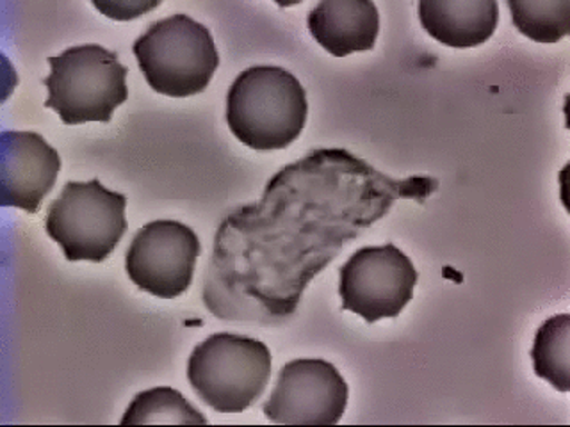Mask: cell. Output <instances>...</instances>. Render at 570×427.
<instances>
[{
	"mask_svg": "<svg viewBox=\"0 0 570 427\" xmlns=\"http://www.w3.org/2000/svg\"><path fill=\"white\" fill-rule=\"evenodd\" d=\"M307 115V93L285 68H248L228 89V129L254 150L289 147L305 129Z\"/></svg>",
	"mask_w": 570,
	"mask_h": 427,
	"instance_id": "cell-2",
	"label": "cell"
},
{
	"mask_svg": "<svg viewBox=\"0 0 570 427\" xmlns=\"http://www.w3.org/2000/svg\"><path fill=\"white\" fill-rule=\"evenodd\" d=\"M132 52L148 86L166 97L202 93L219 67L209 29L187 14L151 23L134 41Z\"/></svg>",
	"mask_w": 570,
	"mask_h": 427,
	"instance_id": "cell-3",
	"label": "cell"
},
{
	"mask_svg": "<svg viewBox=\"0 0 570 427\" xmlns=\"http://www.w3.org/2000/svg\"><path fill=\"white\" fill-rule=\"evenodd\" d=\"M436 187L433 178L385 177L346 150L311 151L267 182L263 200L222 222L205 305L219 319L293 316L308 281L347 240L387 216L394 201H423Z\"/></svg>",
	"mask_w": 570,
	"mask_h": 427,
	"instance_id": "cell-1",
	"label": "cell"
},
{
	"mask_svg": "<svg viewBox=\"0 0 570 427\" xmlns=\"http://www.w3.org/2000/svg\"><path fill=\"white\" fill-rule=\"evenodd\" d=\"M61 157L40 133L4 130L0 136V203L38 212L58 180Z\"/></svg>",
	"mask_w": 570,
	"mask_h": 427,
	"instance_id": "cell-10",
	"label": "cell"
},
{
	"mask_svg": "<svg viewBox=\"0 0 570 427\" xmlns=\"http://www.w3.org/2000/svg\"><path fill=\"white\" fill-rule=\"evenodd\" d=\"M347 406V385L325 360H294L278 373L263 405L267 420L284 426H334Z\"/></svg>",
	"mask_w": 570,
	"mask_h": 427,
	"instance_id": "cell-9",
	"label": "cell"
},
{
	"mask_svg": "<svg viewBox=\"0 0 570 427\" xmlns=\"http://www.w3.org/2000/svg\"><path fill=\"white\" fill-rule=\"evenodd\" d=\"M312 38L335 58L373 50L380 31L379 8L370 0H323L308 13Z\"/></svg>",
	"mask_w": 570,
	"mask_h": 427,
	"instance_id": "cell-11",
	"label": "cell"
},
{
	"mask_svg": "<svg viewBox=\"0 0 570 427\" xmlns=\"http://www.w3.org/2000/svg\"><path fill=\"white\" fill-rule=\"evenodd\" d=\"M513 26L537 43H557L570 32V0H508Z\"/></svg>",
	"mask_w": 570,
	"mask_h": 427,
	"instance_id": "cell-15",
	"label": "cell"
},
{
	"mask_svg": "<svg viewBox=\"0 0 570 427\" xmlns=\"http://www.w3.org/2000/svg\"><path fill=\"white\" fill-rule=\"evenodd\" d=\"M136 424H207L202 411L175 388L157 387L134 397L121 426Z\"/></svg>",
	"mask_w": 570,
	"mask_h": 427,
	"instance_id": "cell-14",
	"label": "cell"
},
{
	"mask_svg": "<svg viewBox=\"0 0 570 427\" xmlns=\"http://www.w3.org/2000/svg\"><path fill=\"white\" fill-rule=\"evenodd\" d=\"M419 20L439 43L471 49L494 34L499 6L494 0H421Z\"/></svg>",
	"mask_w": 570,
	"mask_h": 427,
	"instance_id": "cell-12",
	"label": "cell"
},
{
	"mask_svg": "<svg viewBox=\"0 0 570 427\" xmlns=\"http://www.w3.org/2000/svg\"><path fill=\"white\" fill-rule=\"evenodd\" d=\"M200 251V239L193 228L159 219L134 236L125 255V271L139 290L175 299L189 289Z\"/></svg>",
	"mask_w": 570,
	"mask_h": 427,
	"instance_id": "cell-8",
	"label": "cell"
},
{
	"mask_svg": "<svg viewBox=\"0 0 570 427\" xmlns=\"http://www.w3.org/2000/svg\"><path fill=\"white\" fill-rule=\"evenodd\" d=\"M95 8L100 9L109 18H120V20H127V18H138L139 14L145 13L148 9L156 8L159 6L157 2L151 4H136V2H125V4H104V2H94Z\"/></svg>",
	"mask_w": 570,
	"mask_h": 427,
	"instance_id": "cell-16",
	"label": "cell"
},
{
	"mask_svg": "<svg viewBox=\"0 0 570 427\" xmlns=\"http://www.w3.org/2000/svg\"><path fill=\"white\" fill-rule=\"evenodd\" d=\"M127 196L109 191L98 178L67 182L50 203L45 230L70 262H104L127 231Z\"/></svg>",
	"mask_w": 570,
	"mask_h": 427,
	"instance_id": "cell-6",
	"label": "cell"
},
{
	"mask_svg": "<svg viewBox=\"0 0 570 427\" xmlns=\"http://www.w3.org/2000/svg\"><path fill=\"white\" fill-rule=\"evenodd\" d=\"M417 271L396 246H371L350 257L338 271L344 310L367 322L394 319L414 296Z\"/></svg>",
	"mask_w": 570,
	"mask_h": 427,
	"instance_id": "cell-7",
	"label": "cell"
},
{
	"mask_svg": "<svg viewBox=\"0 0 570 427\" xmlns=\"http://www.w3.org/2000/svg\"><path fill=\"white\" fill-rule=\"evenodd\" d=\"M272 364V352L257 338L214 334L193 349L187 379L205 405L240 414L263 396Z\"/></svg>",
	"mask_w": 570,
	"mask_h": 427,
	"instance_id": "cell-5",
	"label": "cell"
},
{
	"mask_svg": "<svg viewBox=\"0 0 570 427\" xmlns=\"http://www.w3.org/2000/svg\"><path fill=\"white\" fill-rule=\"evenodd\" d=\"M49 64L45 107L58 112L65 125L109 123L116 107L129 98V70L120 64L118 53L100 44L71 47L49 58Z\"/></svg>",
	"mask_w": 570,
	"mask_h": 427,
	"instance_id": "cell-4",
	"label": "cell"
},
{
	"mask_svg": "<svg viewBox=\"0 0 570 427\" xmlns=\"http://www.w3.org/2000/svg\"><path fill=\"white\" fill-rule=\"evenodd\" d=\"M534 374L560 391L570 390V316L560 314L540 326L531 349Z\"/></svg>",
	"mask_w": 570,
	"mask_h": 427,
	"instance_id": "cell-13",
	"label": "cell"
}]
</instances>
